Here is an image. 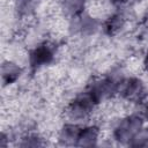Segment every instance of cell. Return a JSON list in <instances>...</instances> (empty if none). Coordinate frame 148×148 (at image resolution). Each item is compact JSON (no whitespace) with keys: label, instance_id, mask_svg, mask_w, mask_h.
Listing matches in <instances>:
<instances>
[{"label":"cell","instance_id":"6da1fadb","mask_svg":"<svg viewBox=\"0 0 148 148\" xmlns=\"http://www.w3.org/2000/svg\"><path fill=\"white\" fill-rule=\"evenodd\" d=\"M145 118L139 113H131L119 119L112 128V139L124 146H128L135 134L145 126Z\"/></svg>","mask_w":148,"mask_h":148},{"label":"cell","instance_id":"7a4b0ae2","mask_svg":"<svg viewBox=\"0 0 148 148\" xmlns=\"http://www.w3.org/2000/svg\"><path fill=\"white\" fill-rule=\"evenodd\" d=\"M121 80V77H118L114 74L95 77L88 83L86 90L92 96L96 103L99 104L103 101L110 99L111 97L118 95Z\"/></svg>","mask_w":148,"mask_h":148},{"label":"cell","instance_id":"3957f363","mask_svg":"<svg viewBox=\"0 0 148 148\" xmlns=\"http://www.w3.org/2000/svg\"><path fill=\"white\" fill-rule=\"evenodd\" d=\"M97 105L92 96L84 89L68 102L65 113L72 121H81L88 119Z\"/></svg>","mask_w":148,"mask_h":148},{"label":"cell","instance_id":"277c9868","mask_svg":"<svg viewBox=\"0 0 148 148\" xmlns=\"http://www.w3.org/2000/svg\"><path fill=\"white\" fill-rule=\"evenodd\" d=\"M58 46L51 40H43L28 52V64L32 72L51 65L57 57Z\"/></svg>","mask_w":148,"mask_h":148},{"label":"cell","instance_id":"5b68a950","mask_svg":"<svg viewBox=\"0 0 148 148\" xmlns=\"http://www.w3.org/2000/svg\"><path fill=\"white\" fill-rule=\"evenodd\" d=\"M118 95L127 103L138 104L142 102L147 95L146 84L142 81V79L138 76L123 79L119 86Z\"/></svg>","mask_w":148,"mask_h":148},{"label":"cell","instance_id":"8992f818","mask_svg":"<svg viewBox=\"0 0 148 148\" xmlns=\"http://www.w3.org/2000/svg\"><path fill=\"white\" fill-rule=\"evenodd\" d=\"M99 22L96 17L89 14H82L71 20V30L74 34H79L83 37H90L95 35L99 29Z\"/></svg>","mask_w":148,"mask_h":148},{"label":"cell","instance_id":"52a82bcc","mask_svg":"<svg viewBox=\"0 0 148 148\" xmlns=\"http://www.w3.org/2000/svg\"><path fill=\"white\" fill-rule=\"evenodd\" d=\"M127 23V16L125 12L118 9L117 12L110 14L102 23V30L104 35L109 37H114L119 35L126 27Z\"/></svg>","mask_w":148,"mask_h":148},{"label":"cell","instance_id":"ba28073f","mask_svg":"<svg viewBox=\"0 0 148 148\" xmlns=\"http://www.w3.org/2000/svg\"><path fill=\"white\" fill-rule=\"evenodd\" d=\"M23 74V68L20 64L13 60H5L1 65V81L3 87H9L16 83Z\"/></svg>","mask_w":148,"mask_h":148},{"label":"cell","instance_id":"9c48e42d","mask_svg":"<svg viewBox=\"0 0 148 148\" xmlns=\"http://www.w3.org/2000/svg\"><path fill=\"white\" fill-rule=\"evenodd\" d=\"M80 130H81V126L75 124L74 121L64 124L59 128V132L57 135L58 143L60 146H66V147L76 146Z\"/></svg>","mask_w":148,"mask_h":148},{"label":"cell","instance_id":"30bf717a","mask_svg":"<svg viewBox=\"0 0 148 148\" xmlns=\"http://www.w3.org/2000/svg\"><path fill=\"white\" fill-rule=\"evenodd\" d=\"M99 138H101L99 126L95 124L81 126L76 146L77 147H95L97 146Z\"/></svg>","mask_w":148,"mask_h":148},{"label":"cell","instance_id":"8fae6325","mask_svg":"<svg viewBox=\"0 0 148 148\" xmlns=\"http://www.w3.org/2000/svg\"><path fill=\"white\" fill-rule=\"evenodd\" d=\"M59 6L62 15L73 20L84 13L86 0H60Z\"/></svg>","mask_w":148,"mask_h":148},{"label":"cell","instance_id":"7c38bea8","mask_svg":"<svg viewBox=\"0 0 148 148\" xmlns=\"http://www.w3.org/2000/svg\"><path fill=\"white\" fill-rule=\"evenodd\" d=\"M46 145L45 139L36 132H30L28 131L27 133H24L21 138H20V142L18 146L20 147H43Z\"/></svg>","mask_w":148,"mask_h":148},{"label":"cell","instance_id":"4fadbf2b","mask_svg":"<svg viewBox=\"0 0 148 148\" xmlns=\"http://www.w3.org/2000/svg\"><path fill=\"white\" fill-rule=\"evenodd\" d=\"M131 147H148V127L143 126L130 142Z\"/></svg>","mask_w":148,"mask_h":148},{"label":"cell","instance_id":"5bb4252c","mask_svg":"<svg viewBox=\"0 0 148 148\" xmlns=\"http://www.w3.org/2000/svg\"><path fill=\"white\" fill-rule=\"evenodd\" d=\"M140 0H111V2H112V5L114 6V7H117L118 9H121V8H124V7H131V6H133V5H135V3H138Z\"/></svg>","mask_w":148,"mask_h":148},{"label":"cell","instance_id":"9a60e30c","mask_svg":"<svg viewBox=\"0 0 148 148\" xmlns=\"http://www.w3.org/2000/svg\"><path fill=\"white\" fill-rule=\"evenodd\" d=\"M142 65H143V68L148 72V49H147V51H146V53H145V56H143Z\"/></svg>","mask_w":148,"mask_h":148},{"label":"cell","instance_id":"2e32d148","mask_svg":"<svg viewBox=\"0 0 148 148\" xmlns=\"http://www.w3.org/2000/svg\"><path fill=\"white\" fill-rule=\"evenodd\" d=\"M142 116H143L145 120H146V121H148V102H146V104H145V106H143Z\"/></svg>","mask_w":148,"mask_h":148}]
</instances>
